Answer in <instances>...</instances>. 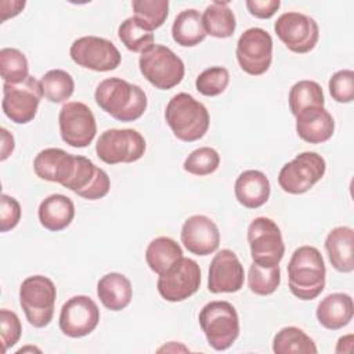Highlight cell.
I'll return each mask as SVG.
<instances>
[{"label": "cell", "mask_w": 354, "mask_h": 354, "mask_svg": "<svg viewBox=\"0 0 354 354\" xmlns=\"http://www.w3.org/2000/svg\"><path fill=\"white\" fill-rule=\"evenodd\" d=\"M94 100L97 105L119 122H134L147 111L145 91L120 77H108L98 83Z\"/></svg>", "instance_id": "obj_1"}, {"label": "cell", "mask_w": 354, "mask_h": 354, "mask_svg": "<svg viewBox=\"0 0 354 354\" xmlns=\"http://www.w3.org/2000/svg\"><path fill=\"white\" fill-rule=\"evenodd\" d=\"M326 267L321 252L310 245L297 248L288 263V285L300 300H314L325 289Z\"/></svg>", "instance_id": "obj_2"}, {"label": "cell", "mask_w": 354, "mask_h": 354, "mask_svg": "<svg viewBox=\"0 0 354 354\" xmlns=\"http://www.w3.org/2000/svg\"><path fill=\"white\" fill-rule=\"evenodd\" d=\"M165 119L173 134L184 142L201 140L210 124L207 108L188 93H178L170 98Z\"/></svg>", "instance_id": "obj_3"}, {"label": "cell", "mask_w": 354, "mask_h": 354, "mask_svg": "<svg viewBox=\"0 0 354 354\" xmlns=\"http://www.w3.org/2000/svg\"><path fill=\"white\" fill-rule=\"evenodd\" d=\"M198 319L209 346L216 351L230 348L239 336V317L230 301L206 303L199 311Z\"/></svg>", "instance_id": "obj_4"}, {"label": "cell", "mask_w": 354, "mask_h": 354, "mask_svg": "<svg viewBox=\"0 0 354 354\" xmlns=\"http://www.w3.org/2000/svg\"><path fill=\"white\" fill-rule=\"evenodd\" d=\"M55 299L57 288L48 277L32 275L19 286V304L35 328H44L53 321Z\"/></svg>", "instance_id": "obj_5"}, {"label": "cell", "mask_w": 354, "mask_h": 354, "mask_svg": "<svg viewBox=\"0 0 354 354\" xmlns=\"http://www.w3.org/2000/svg\"><path fill=\"white\" fill-rule=\"evenodd\" d=\"M141 75L156 88L170 90L181 83L185 75L183 59L162 44H153L138 58Z\"/></svg>", "instance_id": "obj_6"}, {"label": "cell", "mask_w": 354, "mask_h": 354, "mask_svg": "<svg viewBox=\"0 0 354 354\" xmlns=\"http://www.w3.org/2000/svg\"><path fill=\"white\" fill-rule=\"evenodd\" d=\"M145 138L134 129H108L97 140L95 153L106 165L133 163L145 153Z\"/></svg>", "instance_id": "obj_7"}, {"label": "cell", "mask_w": 354, "mask_h": 354, "mask_svg": "<svg viewBox=\"0 0 354 354\" xmlns=\"http://www.w3.org/2000/svg\"><path fill=\"white\" fill-rule=\"evenodd\" d=\"M326 162L317 152H300L285 163L278 173V184L282 191L300 195L310 191L325 174Z\"/></svg>", "instance_id": "obj_8"}, {"label": "cell", "mask_w": 354, "mask_h": 354, "mask_svg": "<svg viewBox=\"0 0 354 354\" xmlns=\"http://www.w3.org/2000/svg\"><path fill=\"white\" fill-rule=\"evenodd\" d=\"M248 242L253 263L278 266L285 254V243L278 224L268 217H256L248 227Z\"/></svg>", "instance_id": "obj_9"}, {"label": "cell", "mask_w": 354, "mask_h": 354, "mask_svg": "<svg viewBox=\"0 0 354 354\" xmlns=\"http://www.w3.org/2000/svg\"><path fill=\"white\" fill-rule=\"evenodd\" d=\"M41 97L40 80L29 75L24 82L17 84L3 83L1 108L11 122L26 124L35 119Z\"/></svg>", "instance_id": "obj_10"}, {"label": "cell", "mask_w": 354, "mask_h": 354, "mask_svg": "<svg viewBox=\"0 0 354 354\" xmlns=\"http://www.w3.org/2000/svg\"><path fill=\"white\" fill-rule=\"evenodd\" d=\"M69 55L75 64L94 72H109L122 62L118 47L108 39L100 36H82L69 48Z\"/></svg>", "instance_id": "obj_11"}, {"label": "cell", "mask_w": 354, "mask_h": 354, "mask_svg": "<svg viewBox=\"0 0 354 354\" xmlns=\"http://www.w3.org/2000/svg\"><path fill=\"white\" fill-rule=\"evenodd\" d=\"M201 286V268L188 257L178 259L158 278V292L166 301L178 303L191 297Z\"/></svg>", "instance_id": "obj_12"}, {"label": "cell", "mask_w": 354, "mask_h": 354, "mask_svg": "<svg viewBox=\"0 0 354 354\" xmlns=\"http://www.w3.org/2000/svg\"><path fill=\"white\" fill-rule=\"evenodd\" d=\"M274 30L286 48L296 54L310 53L319 39L315 19L297 11L281 14L274 24Z\"/></svg>", "instance_id": "obj_13"}, {"label": "cell", "mask_w": 354, "mask_h": 354, "mask_svg": "<svg viewBox=\"0 0 354 354\" xmlns=\"http://www.w3.org/2000/svg\"><path fill=\"white\" fill-rule=\"evenodd\" d=\"M272 37L261 28H249L238 39L236 59L243 72L250 76L266 73L272 62Z\"/></svg>", "instance_id": "obj_14"}, {"label": "cell", "mask_w": 354, "mask_h": 354, "mask_svg": "<svg viewBox=\"0 0 354 354\" xmlns=\"http://www.w3.org/2000/svg\"><path fill=\"white\" fill-rule=\"evenodd\" d=\"M58 124L62 141L73 148L88 147L97 133L93 111L80 101H71L62 105L58 113Z\"/></svg>", "instance_id": "obj_15"}, {"label": "cell", "mask_w": 354, "mask_h": 354, "mask_svg": "<svg viewBox=\"0 0 354 354\" xmlns=\"http://www.w3.org/2000/svg\"><path fill=\"white\" fill-rule=\"evenodd\" d=\"M100 322V308L97 303L84 295L68 299L59 313L58 325L68 337H84L90 335Z\"/></svg>", "instance_id": "obj_16"}, {"label": "cell", "mask_w": 354, "mask_h": 354, "mask_svg": "<svg viewBox=\"0 0 354 354\" xmlns=\"http://www.w3.org/2000/svg\"><path fill=\"white\" fill-rule=\"evenodd\" d=\"M62 187L71 189L80 198L97 201L108 195L111 180L106 171L95 166L88 158L75 155L72 171Z\"/></svg>", "instance_id": "obj_17"}, {"label": "cell", "mask_w": 354, "mask_h": 354, "mask_svg": "<svg viewBox=\"0 0 354 354\" xmlns=\"http://www.w3.org/2000/svg\"><path fill=\"white\" fill-rule=\"evenodd\" d=\"M245 270L238 256L230 249L218 250L212 259L207 289L212 293H235L242 289Z\"/></svg>", "instance_id": "obj_18"}, {"label": "cell", "mask_w": 354, "mask_h": 354, "mask_svg": "<svg viewBox=\"0 0 354 354\" xmlns=\"http://www.w3.org/2000/svg\"><path fill=\"white\" fill-rule=\"evenodd\" d=\"M184 248L196 256H207L214 253L220 245V231L216 223L203 214L189 216L180 232Z\"/></svg>", "instance_id": "obj_19"}, {"label": "cell", "mask_w": 354, "mask_h": 354, "mask_svg": "<svg viewBox=\"0 0 354 354\" xmlns=\"http://www.w3.org/2000/svg\"><path fill=\"white\" fill-rule=\"evenodd\" d=\"M295 118L297 136L308 144H322L335 133V120L324 106L303 109Z\"/></svg>", "instance_id": "obj_20"}, {"label": "cell", "mask_w": 354, "mask_h": 354, "mask_svg": "<svg viewBox=\"0 0 354 354\" xmlns=\"http://www.w3.org/2000/svg\"><path fill=\"white\" fill-rule=\"evenodd\" d=\"M234 194L243 207L257 209L270 199L271 184L263 171L245 170L235 180Z\"/></svg>", "instance_id": "obj_21"}, {"label": "cell", "mask_w": 354, "mask_h": 354, "mask_svg": "<svg viewBox=\"0 0 354 354\" xmlns=\"http://www.w3.org/2000/svg\"><path fill=\"white\" fill-rule=\"evenodd\" d=\"M73 163L75 155L68 153L61 148H46L35 156L33 170L39 178L64 185L71 174Z\"/></svg>", "instance_id": "obj_22"}, {"label": "cell", "mask_w": 354, "mask_h": 354, "mask_svg": "<svg viewBox=\"0 0 354 354\" xmlns=\"http://www.w3.org/2000/svg\"><path fill=\"white\" fill-rule=\"evenodd\" d=\"M325 250L336 271L351 272L354 270V230L347 225L330 230L325 239Z\"/></svg>", "instance_id": "obj_23"}, {"label": "cell", "mask_w": 354, "mask_h": 354, "mask_svg": "<svg viewBox=\"0 0 354 354\" xmlns=\"http://www.w3.org/2000/svg\"><path fill=\"white\" fill-rule=\"evenodd\" d=\"M319 325L329 330H337L348 325L354 315L353 299L347 293H330L317 306L315 311Z\"/></svg>", "instance_id": "obj_24"}, {"label": "cell", "mask_w": 354, "mask_h": 354, "mask_svg": "<svg viewBox=\"0 0 354 354\" xmlns=\"http://www.w3.org/2000/svg\"><path fill=\"white\" fill-rule=\"evenodd\" d=\"M97 296L105 308L122 311L133 299V286L126 275L108 272L101 277L97 283Z\"/></svg>", "instance_id": "obj_25"}, {"label": "cell", "mask_w": 354, "mask_h": 354, "mask_svg": "<svg viewBox=\"0 0 354 354\" xmlns=\"http://www.w3.org/2000/svg\"><path fill=\"white\" fill-rule=\"evenodd\" d=\"M40 224L48 231L65 230L75 217V205L72 199L62 194H53L44 198L37 209Z\"/></svg>", "instance_id": "obj_26"}, {"label": "cell", "mask_w": 354, "mask_h": 354, "mask_svg": "<svg viewBox=\"0 0 354 354\" xmlns=\"http://www.w3.org/2000/svg\"><path fill=\"white\" fill-rule=\"evenodd\" d=\"M171 37L181 47H195L206 37L202 14L195 8H187L177 14L171 25Z\"/></svg>", "instance_id": "obj_27"}, {"label": "cell", "mask_w": 354, "mask_h": 354, "mask_svg": "<svg viewBox=\"0 0 354 354\" xmlns=\"http://www.w3.org/2000/svg\"><path fill=\"white\" fill-rule=\"evenodd\" d=\"M202 22L206 35L217 39L231 37L236 28L234 11L230 8L227 1L210 3L202 14Z\"/></svg>", "instance_id": "obj_28"}, {"label": "cell", "mask_w": 354, "mask_h": 354, "mask_svg": "<svg viewBox=\"0 0 354 354\" xmlns=\"http://www.w3.org/2000/svg\"><path fill=\"white\" fill-rule=\"evenodd\" d=\"M181 257V246L169 236H158L152 239L145 249V261L151 271L158 275L165 272Z\"/></svg>", "instance_id": "obj_29"}, {"label": "cell", "mask_w": 354, "mask_h": 354, "mask_svg": "<svg viewBox=\"0 0 354 354\" xmlns=\"http://www.w3.org/2000/svg\"><path fill=\"white\" fill-rule=\"evenodd\" d=\"M272 351L275 354H315L318 351L314 340L297 326H285L279 329L272 339Z\"/></svg>", "instance_id": "obj_30"}, {"label": "cell", "mask_w": 354, "mask_h": 354, "mask_svg": "<svg viewBox=\"0 0 354 354\" xmlns=\"http://www.w3.org/2000/svg\"><path fill=\"white\" fill-rule=\"evenodd\" d=\"M119 40L133 53H144L155 44L152 30H149L136 17L126 18L118 28Z\"/></svg>", "instance_id": "obj_31"}, {"label": "cell", "mask_w": 354, "mask_h": 354, "mask_svg": "<svg viewBox=\"0 0 354 354\" xmlns=\"http://www.w3.org/2000/svg\"><path fill=\"white\" fill-rule=\"evenodd\" d=\"M288 104L293 116L311 106H324L322 87L314 80H299L289 90Z\"/></svg>", "instance_id": "obj_32"}, {"label": "cell", "mask_w": 354, "mask_h": 354, "mask_svg": "<svg viewBox=\"0 0 354 354\" xmlns=\"http://www.w3.org/2000/svg\"><path fill=\"white\" fill-rule=\"evenodd\" d=\"M41 93L46 100L54 104L65 102L75 91V80L72 75L64 69H51L40 79Z\"/></svg>", "instance_id": "obj_33"}, {"label": "cell", "mask_w": 354, "mask_h": 354, "mask_svg": "<svg viewBox=\"0 0 354 354\" xmlns=\"http://www.w3.org/2000/svg\"><path fill=\"white\" fill-rule=\"evenodd\" d=\"M0 75L4 83L17 84L29 76V64L22 51L12 47L0 50Z\"/></svg>", "instance_id": "obj_34"}, {"label": "cell", "mask_w": 354, "mask_h": 354, "mask_svg": "<svg viewBox=\"0 0 354 354\" xmlns=\"http://www.w3.org/2000/svg\"><path fill=\"white\" fill-rule=\"evenodd\" d=\"M281 283V268L278 266L264 267L252 263L248 274V286L252 293L259 296L272 295Z\"/></svg>", "instance_id": "obj_35"}, {"label": "cell", "mask_w": 354, "mask_h": 354, "mask_svg": "<svg viewBox=\"0 0 354 354\" xmlns=\"http://www.w3.org/2000/svg\"><path fill=\"white\" fill-rule=\"evenodd\" d=\"M131 8L134 17L149 30L160 28L169 15L167 0H133Z\"/></svg>", "instance_id": "obj_36"}, {"label": "cell", "mask_w": 354, "mask_h": 354, "mask_svg": "<svg viewBox=\"0 0 354 354\" xmlns=\"http://www.w3.org/2000/svg\"><path fill=\"white\" fill-rule=\"evenodd\" d=\"M220 166V155L214 148L201 147L194 149L184 160L183 169L194 176H209Z\"/></svg>", "instance_id": "obj_37"}, {"label": "cell", "mask_w": 354, "mask_h": 354, "mask_svg": "<svg viewBox=\"0 0 354 354\" xmlns=\"http://www.w3.org/2000/svg\"><path fill=\"white\" fill-rule=\"evenodd\" d=\"M230 83V72L224 66H210L202 71L196 80V90L206 97H216L225 91Z\"/></svg>", "instance_id": "obj_38"}, {"label": "cell", "mask_w": 354, "mask_h": 354, "mask_svg": "<svg viewBox=\"0 0 354 354\" xmlns=\"http://www.w3.org/2000/svg\"><path fill=\"white\" fill-rule=\"evenodd\" d=\"M328 88L330 97L336 102H351L354 100V72L351 69H340L335 72L328 82Z\"/></svg>", "instance_id": "obj_39"}, {"label": "cell", "mask_w": 354, "mask_h": 354, "mask_svg": "<svg viewBox=\"0 0 354 354\" xmlns=\"http://www.w3.org/2000/svg\"><path fill=\"white\" fill-rule=\"evenodd\" d=\"M22 325L18 315L7 308L0 310V335L3 343V353L15 346L21 337Z\"/></svg>", "instance_id": "obj_40"}, {"label": "cell", "mask_w": 354, "mask_h": 354, "mask_svg": "<svg viewBox=\"0 0 354 354\" xmlns=\"http://www.w3.org/2000/svg\"><path fill=\"white\" fill-rule=\"evenodd\" d=\"M21 205L19 202L7 194H1L0 198V231L7 232L15 228L21 220Z\"/></svg>", "instance_id": "obj_41"}, {"label": "cell", "mask_w": 354, "mask_h": 354, "mask_svg": "<svg viewBox=\"0 0 354 354\" xmlns=\"http://www.w3.org/2000/svg\"><path fill=\"white\" fill-rule=\"evenodd\" d=\"M245 4L250 15L260 19L271 18L281 7L279 0H246Z\"/></svg>", "instance_id": "obj_42"}, {"label": "cell", "mask_w": 354, "mask_h": 354, "mask_svg": "<svg viewBox=\"0 0 354 354\" xmlns=\"http://www.w3.org/2000/svg\"><path fill=\"white\" fill-rule=\"evenodd\" d=\"M26 6L24 0H11V1H1L0 3V12H1V22H6L8 18L18 15Z\"/></svg>", "instance_id": "obj_43"}, {"label": "cell", "mask_w": 354, "mask_h": 354, "mask_svg": "<svg viewBox=\"0 0 354 354\" xmlns=\"http://www.w3.org/2000/svg\"><path fill=\"white\" fill-rule=\"evenodd\" d=\"M14 147H15V142H14V137L12 134L1 127V156H0V160H6L14 151Z\"/></svg>", "instance_id": "obj_44"}, {"label": "cell", "mask_w": 354, "mask_h": 354, "mask_svg": "<svg viewBox=\"0 0 354 354\" xmlns=\"http://www.w3.org/2000/svg\"><path fill=\"white\" fill-rule=\"evenodd\" d=\"M353 333H348L346 336H342L339 340H337V344H336V348H335V353H342V347L343 346H347L348 350H351V346H353Z\"/></svg>", "instance_id": "obj_45"}, {"label": "cell", "mask_w": 354, "mask_h": 354, "mask_svg": "<svg viewBox=\"0 0 354 354\" xmlns=\"http://www.w3.org/2000/svg\"><path fill=\"white\" fill-rule=\"evenodd\" d=\"M158 351L160 353V351H173V353H176V351H188V348L187 347H184L181 343H176V342H169V344H165L163 347H160V348H158Z\"/></svg>", "instance_id": "obj_46"}, {"label": "cell", "mask_w": 354, "mask_h": 354, "mask_svg": "<svg viewBox=\"0 0 354 354\" xmlns=\"http://www.w3.org/2000/svg\"><path fill=\"white\" fill-rule=\"evenodd\" d=\"M28 350H32V351H39V353H40V350H39V348H36V347H25V348H19V350L17 351V354L25 353V351H28Z\"/></svg>", "instance_id": "obj_47"}]
</instances>
